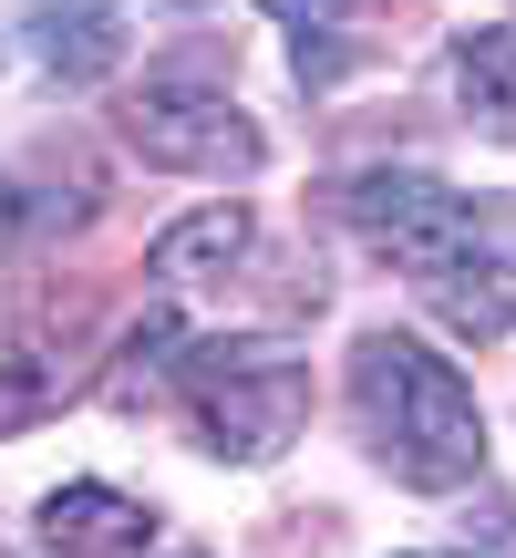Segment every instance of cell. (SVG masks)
<instances>
[{
    "mask_svg": "<svg viewBox=\"0 0 516 558\" xmlns=\"http://www.w3.org/2000/svg\"><path fill=\"white\" fill-rule=\"evenodd\" d=\"M341 218H352L393 269H414V290H434L444 269H465V259L496 248L486 207L455 197V186H434V177H414V166H372V177H352V186H341Z\"/></svg>",
    "mask_w": 516,
    "mask_h": 558,
    "instance_id": "3957f363",
    "label": "cell"
},
{
    "mask_svg": "<svg viewBox=\"0 0 516 558\" xmlns=\"http://www.w3.org/2000/svg\"><path fill=\"white\" fill-rule=\"evenodd\" d=\"M258 11H279V21H299V32H320V21L352 11V0H258Z\"/></svg>",
    "mask_w": 516,
    "mask_h": 558,
    "instance_id": "7c38bea8",
    "label": "cell"
},
{
    "mask_svg": "<svg viewBox=\"0 0 516 558\" xmlns=\"http://www.w3.org/2000/svg\"><path fill=\"white\" fill-rule=\"evenodd\" d=\"M455 94L496 145H516V21H476L455 41Z\"/></svg>",
    "mask_w": 516,
    "mask_h": 558,
    "instance_id": "9c48e42d",
    "label": "cell"
},
{
    "mask_svg": "<svg viewBox=\"0 0 516 558\" xmlns=\"http://www.w3.org/2000/svg\"><path fill=\"white\" fill-rule=\"evenodd\" d=\"M41 538H52V558H145L156 518L135 497H114V486H62L41 507Z\"/></svg>",
    "mask_w": 516,
    "mask_h": 558,
    "instance_id": "8992f818",
    "label": "cell"
},
{
    "mask_svg": "<svg viewBox=\"0 0 516 558\" xmlns=\"http://www.w3.org/2000/svg\"><path fill=\"white\" fill-rule=\"evenodd\" d=\"M176 403L197 414L207 456L269 465V456H290L299 414H310V362L290 341H186Z\"/></svg>",
    "mask_w": 516,
    "mask_h": 558,
    "instance_id": "7a4b0ae2",
    "label": "cell"
},
{
    "mask_svg": "<svg viewBox=\"0 0 516 558\" xmlns=\"http://www.w3.org/2000/svg\"><path fill=\"white\" fill-rule=\"evenodd\" d=\"M248 259V218L238 207H197V218H176L156 248H145V279H165V290H207V279H228Z\"/></svg>",
    "mask_w": 516,
    "mask_h": 558,
    "instance_id": "52a82bcc",
    "label": "cell"
},
{
    "mask_svg": "<svg viewBox=\"0 0 516 558\" xmlns=\"http://www.w3.org/2000/svg\"><path fill=\"white\" fill-rule=\"evenodd\" d=\"M423 311L444 320V331H465V341H496L506 320H516V269L486 248V259H465V269H444L434 290H423Z\"/></svg>",
    "mask_w": 516,
    "mask_h": 558,
    "instance_id": "30bf717a",
    "label": "cell"
},
{
    "mask_svg": "<svg viewBox=\"0 0 516 558\" xmlns=\"http://www.w3.org/2000/svg\"><path fill=\"white\" fill-rule=\"evenodd\" d=\"M41 32V62H52L62 83H103L124 62V32H114V0H41L32 11Z\"/></svg>",
    "mask_w": 516,
    "mask_h": 558,
    "instance_id": "ba28073f",
    "label": "cell"
},
{
    "mask_svg": "<svg viewBox=\"0 0 516 558\" xmlns=\"http://www.w3.org/2000/svg\"><path fill=\"white\" fill-rule=\"evenodd\" d=\"M83 320H0V435H21V424H41L62 393H73L83 373Z\"/></svg>",
    "mask_w": 516,
    "mask_h": 558,
    "instance_id": "5b68a950",
    "label": "cell"
},
{
    "mask_svg": "<svg viewBox=\"0 0 516 558\" xmlns=\"http://www.w3.org/2000/svg\"><path fill=\"white\" fill-rule=\"evenodd\" d=\"M352 414H361V445H372L414 497L476 486L486 414H476V393H465V373L444 352H423V341H403V331H361L352 341Z\"/></svg>",
    "mask_w": 516,
    "mask_h": 558,
    "instance_id": "6da1fadb",
    "label": "cell"
},
{
    "mask_svg": "<svg viewBox=\"0 0 516 558\" xmlns=\"http://www.w3.org/2000/svg\"><path fill=\"white\" fill-rule=\"evenodd\" d=\"M94 218V186H73V197H52L41 177H0V259H21L32 239H52V228Z\"/></svg>",
    "mask_w": 516,
    "mask_h": 558,
    "instance_id": "8fae6325",
    "label": "cell"
},
{
    "mask_svg": "<svg viewBox=\"0 0 516 558\" xmlns=\"http://www.w3.org/2000/svg\"><path fill=\"white\" fill-rule=\"evenodd\" d=\"M124 145L145 166H165V177H218V186L258 177V156H269V135L228 94H207V83H145L124 104Z\"/></svg>",
    "mask_w": 516,
    "mask_h": 558,
    "instance_id": "277c9868",
    "label": "cell"
}]
</instances>
